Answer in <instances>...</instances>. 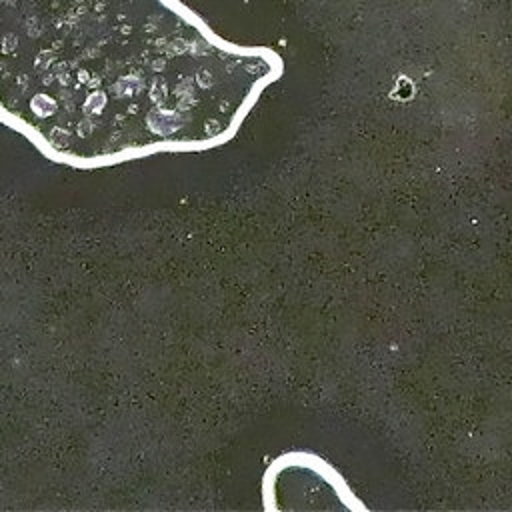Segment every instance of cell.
I'll return each instance as SVG.
<instances>
[{
    "instance_id": "obj_1",
    "label": "cell",
    "mask_w": 512,
    "mask_h": 512,
    "mask_svg": "<svg viewBox=\"0 0 512 512\" xmlns=\"http://www.w3.org/2000/svg\"><path fill=\"white\" fill-rule=\"evenodd\" d=\"M262 506L266 510L362 508L342 476L310 452H288L270 462L262 476Z\"/></svg>"
}]
</instances>
